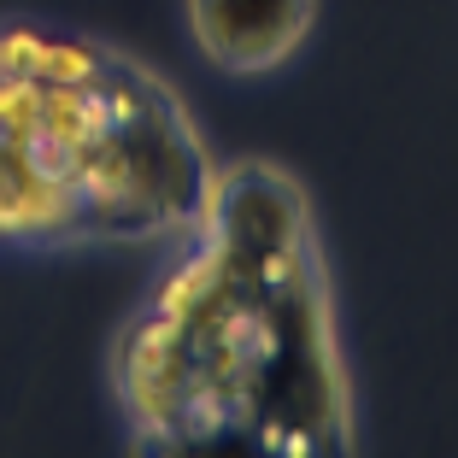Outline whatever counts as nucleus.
Segmentation results:
<instances>
[{
	"instance_id": "obj_1",
	"label": "nucleus",
	"mask_w": 458,
	"mask_h": 458,
	"mask_svg": "<svg viewBox=\"0 0 458 458\" xmlns=\"http://www.w3.org/2000/svg\"><path fill=\"white\" fill-rule=\"evenodd\" d=\"M106 405L148 458H352L359 377L311 189L283 159H217L182 235L153 247L100 352Z\"/></svg>"
},
{
	"instance_id": "obj_2",
	"label": "nucleus",
	"mask_w": 458,
	"mask_h": 458,
	"mask_svg": "<svg viewBox=\"0 0 458 458\" xmlns=\"http://www.w3.org/2000/svg\"><path fill=\"white\" fill-rule=\"evenodd\" d=\"M217 176L194 106L123 41L0 13V253H153Z\"/></svg>"
},
{
	"instance_id": "obj_3",
	"label": "nucleus",
	"mask_w": 458,
	"mask_h": 458,
	"mask_svg": "<svg viewBox=\"0 0 458 458\" xmlns=\"http://www.w3.org/2000/svg\"><path fill=\"white\" fill-rule=\"evenodd\" d=\"M324 0H182V36L229 82L288 71L318 36Z\"/></svg>"
}]
</instances>
